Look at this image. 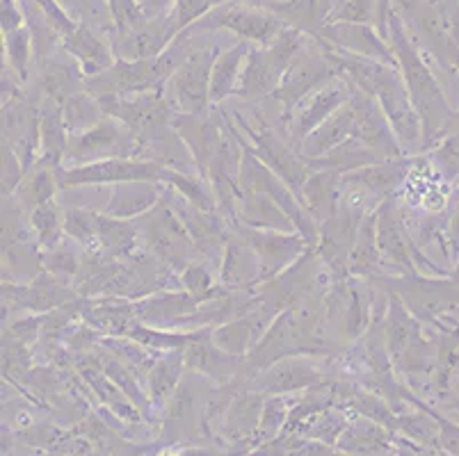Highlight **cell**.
<instances>
[{
  "mask_svg": "<svg viewBox=\"0 0 459 456\" xmlns=\"http://www.w3.org/2000/svg\"><path fill=\"white\" fill-rule=\"evenodd\" d=\"M389 44L398 60V69L404 78L409 96H411V103L423 121V144H428L446 121V99L434 81L429 66L419 56L414 41L409 39L407 28L395 7L389 19Z\"/></svg>",
  "mask_w": 459,
  "mask_h": 456,
  "instance_id": "cell-1",
  "label": "cell"
},
{
  "mask_svg": "<svg viewBox=\"0 0 459 456\" xmlns=\"http://www.w3.org/2000/svg\"><path fill=\"white\" fill-rule=\"evenodd\" d=\"M186 30H190L192 35V48L172 73V78L167 81L165 96L177 108L178 115H208V106L212 103V65L224 48L220 41L212 39L215 30H204L197 25H190Z\"/></svg>",
  "mask_w": 459,
  "mask_h": 456,
  "instance_id": "cell-2",
  "label": "cell"
},
{
  "mask_svg": "<svg viewBox=\"0 0 459 456\" xmlns=\"http://www.w3.org/2000/svg\"><path fill=\"white\" fill-rule=\"evenodd\" d=\"M308 39L311 37L304 32L286 28L273 44L252 46L240 82H238L236 99L249 100V103L270 99L277 91L290 62L308 44Z\"/></svg>",
  "mask_w": 459,
  "mask_h": 456,
  "instance_id": "cell-3",
  "label": "cell"
},
{
  "mask_svg": "<svg viewBox=\"0 0 459 456\" xmlns=\"http://www.w3.org/2000/svg\"><path fill=\"white\" fill-rule=\"evenodd\" d=\"M135 226L140 231L142 246L169 270H186L192 262V256L197 254V246L192 242L183 221L174 212V208L169 206V201L165 199V192H162L160 203L153 211L137 217Z\"/></svg>",
  "mask_w": 459,
  "mask_h": 456,
  "instance_id": "cell-4",
  "label": "cell"
},
{
  "mask_svg": "<svg viewBox=\"0 0 459 456\" xmlns=\"http://www.w3.org/2000/svg\"><path fill=\"white\" fill-rule=\"evenodd\" d=\"M333 78H338L336 69L329 62V57L325 56L320 41L311 37L308 44L290 62L281 82H279L277 91L268 100H273V103L281 108V116L286 121L304 99H308L313 91H318L320 87L332 82Z\"/></svg>",
  "mask_w": 459,
  "mask_h": 456,
  "instance_id": "cell-5",
  "label": "cell"
},
{
  "mask_svg": "<svg viewBox=\"0 0 459 456\" xmlns=\"http://www.w3.org/2000/svg\"><path fill=\"white\" fill-rule=\"evenodd\" d=\"M99 103H101L103 115L122 121L126 128H131L140 137L142 146L167 131L177 116V108L169 103L165 90L131 96H101Z\"/></svg>",
  "mask_w": 459,
  "mask_h": 456,
  "instance_id": "cell-6",
  "label": "cell"
},
{
  "mask_svg": "<svg viewBox=\"0 0 459 456\" xmlns=\"http://www.w3.org/2000/svg\"><path fill=\"white\" fill-rule=\"evenodd\" d=\"M142 142L122 121L103 116L94 128L71 135L65 162L71 167L91 165V162L115 160V158H140Z\"/></svg>",
  "mask_w": 459,
  "mask_h": 456,
  "instance_id": "cell-7",
  "label": "cell"
},
{
  "mask_svg": "<svg viewBox=\"0 0 459 456\" xmlns=\"http://www.w3.org/2000/svg\"><path fill=\"white\" fill-rule=\"evenodd\" d=\"M238 119H240V116H238ZM238 124H240V131H243L249 140V144L245 140L243 144L252 151L254 156H256L263 165L268 167V169H273L274 174L298 194V192L302 190L304 183H307L308 176L316 171L311 167V162H308L290 142L283 140L281 135H277V133H274L273 128H268L265 124L249 125L247 121L243 119L238 121Z\"/></svg>",
  "mask_w": 459,
  "mask_h": 456,
  "instance_id": "cell-8",
  "label": "cell"
},
{
  "mask_svg": "<svg viewBox=\"0 0 459 456\" xmlns=\"http://www.w3.org/2000/svg\"><path fill=\"white\" fill-rule=\"evenodd\" d=\"M195 25L204 30H227L240 37V41L254 46L273 44L288 28L265 5H245V3H222Z\"/></svg>",
  "mask_w": 459,
  "mask_h": 456,
  "instance_id": "cell-9",
  "label": "cell"
},
{
  "mask_svg": "<svg viewBox=\"0 0 459 456\" xmlns=\"http://www.w3.org/2000/svg\"><path fill=\"white\" fill-rule=\"evenodd\" d=\"M165 167L142 158H115V160L91 162L82 167H57L60 190L78 185H117L128 181H156L162 183Z\"/></svg>",
  "mask_w": 459,
  "mask_h": 456,
  "instance_id": "cell-10",
  "label": "cell"
},
{
  "mask_svg": "<svg viewBox=\"0 0 459 456\" xmlns=\"http://www.w3.org/2000/svg\"><path fill=\"white\" fill-rule=\"evenodd\" d=\"M366 215H368V211L364 206H357V203H350V201L343 199L341 211L332 219L320 224L316 254L323 261V265H327V270L332 271L336 281L350 276V256H352L359 226H361Z\"/></svg>",
  "mask_w": 459,
  "mask_h": 456,
  "instance_id": "cell-11",
  "label": "cell"
},
{
  "mask_svg": "<svg viewBox=\"0 0 459 456\" xmlns=\"http://www.w3.org/2000/svg\"><path fill=\"white\" fill-rule=\"evenodd\" d=\"M231 231H236L258 254L263 267V283L277 279L311 251L308 242L299 233L261 231V228H249L243 224L231 226Z\"/></svg>",
  "mask_w": 459,
  "mask_h": 456,
  "instance_id": "cell-12",
  "label": "cell"
},
{
  "mask_svg": "<svg viewBox=\"0 0 459 456\" xmlns=\"http://www.w3.org/2000/svg\"><path fill=\"white\" fill-rule=\"evenodd\" d=\"M325 320L327 329H333L338 338L354 340L370 326V304L364 288L354 279H338L325 299Z\"/></svg>",
  "mask_w": 459,
  "mask_h": 456,
  "instance_id": "cell-13",
  "label": "cell"
},
{
  "mask_svg": "<svg viewBox=\"0 0 459 456\" xmlns=\"http://www.w3.org/2000/svg\"><path fill=\"white\" fill-rule=\"evenodd\" d=\"M350 115H352V137L375 149L384 160L404 158V151L391 128L389 119L384 115L377 99L368 96L359 87H354L348 100Z\"/></svg>",
  "mask_w": 459,
  "mask_h": 456,
  "instance_id": "cell-14",
  "label": "cell"
},
{
  "mask_svg": "<svg viewBox=\"0 0 459 456\" xmlns=\"http://www.w3.org/2000/svg\"><path fill=\"white\" fill-rule=\"evenodd\" d=\"M354 85L345 78H333L332 82H327L325 87H320L318 91H313L308 99H304L298 108L293 110V115L288 116L283 124H286V133L290 137V144L299 151L302 142L311 135L316 128H318L323 121H327L329 116L336 110L345 106L352 96Z\"/></svg>",
  "mask_w": 459,
  "mask_h": 456,
  "instance_id": "cell-15",
  "label": "cell"
},
{
  "mask_svg": "<svg viewBox=\"0 0 459 456\" xmlns=\"http://www.w3.org/2000/svg\"><path fill=\"white\" fill-rule=\"evenodd\" d=\"M375 99H377L384 115L389 119L391 128H394L395 137H398L400 146H403L404 156H407V151L419 149L420 142H423V121H420L419 112H416L414 103H411V96H409L400 69H395L389 75V81L379 87Z\"/></svg>",
  "mask_w": 459,
  "mask_h": 456,
  "instance_id": "cell-16",
  "label": "cell"
},
{
  "mask_svg": "<svg viewBox=\"0 0 459 456\" xmlns=\"http://www.w3.org/2000/svg\"><path fill=\"white\" fill-rule=\"evenodd\" d=\"M377 245L382 262H391V270L403 276H407V271L416 274L414 258H419V249L409 242L407 221L400 215L394 196L377 206Z\"/></svg>",
  "mask_w": 459,
  "mask_h": 456,
  "instance_id": "cell-17",
  "label": "cell"
},
{
  "mask_svg": "<svg viewBox=\"0 0 459 456\" xmlns=\"http://www.w3.org/2000/svg\"><path fill=\"white\" fill-rule=\"evenodd\" d=\"M316 39L327 41V44L336 46L341 50H348L354 56L370 57V60H379L384 65L398 66V60L394 56V48L382 35L377 32L375 25L368 23H329L318 32Z\"/></svg>",
  "mask_w": 459,
  "mask_h": 456,
  "instance_id": "cell-18",
  "label": "cell"
},
{
  "mask_svg": "<svg viewBox=\"0 0 459 456\" xmlns=\"http://www.w3.org/2000/svg\"><path fill=\"white\" fill-rule=\"evenodd\" d=\"M202 306L190 292H162V295L147 297V299H140L137 304H133V311L140 324L152 326V329H174V326H181L192 313H197V308Z\"/></svg>",
  "mask_w": 459,
  "mask_h": 456,
  "instance_id": "cell-19",
  "label": "cell"
},
{
  "mask_svg": "<svg viewBox=\"0 0 459 456\" xmlns=\"http://www.w3.org/2000/svg\"><path fill=\"white\" fill-rule=\"evenodd\" d=\"M220 265V281L227 290H252L263 283L261 258L236 231L229 236Z\"/></svg>",
  "mask_w": 459,
  "mask_h": 456,
  "instance_id": "cell-20",
  "label": "cell"
},
{
  "mask_svg": "<svg viewBox=\"0 0 459 456\" xmlns=\"http://www.w3.org/2000/svg\"><path fill=\"white\" fill-rule=\"evenodd\" d=\"M299 201H302L304 211L318 221L325 224L332 219L343 203V174H338L333 169H318L313 171L298 192Z\"/></svg>",
  "mask_w": 459,
  "mask_h": 456,
  "instance_id": "cell-21",
  "label": "cell"
},
{
  "mask_svg": "<svg viewBox=\"0 0 459 456\" xmlns=\"http://www.w3.org/2000/svg\"><path fill=\"white\" fill-rule=\"evenodd\" d=\"M165 183L156 181H128L112 185L110 201L103 212L115 219H137L160 203Z\"/></svg>",
  "mask_w": 459,
  "mask_h": 456,
  "instance_id": "cell-22",
  "label": "cell"
},
{
  "mask_svg": "<svg viewBox=\"0 0 459 456\" xmlns=\"http://www.w3.org/2000/svg\"><path fill=\"white\" fill-rule=\"evenodd\" d=\"M78 292L69 290L66 283L56 279L53 274H39L30 286H3V297L16 306L30 308V311L44 313L56 306H65L66 301L76 299Z\"/></svg>",
  "mask_w": 459,
  "mask_h": 456,
  "instance_id": "cell-23",
  "label": "cell"
},
{
  "mask_svg": "<svg viewBox=\"0 0 459 456\" xmlns=\"http://www.w3.org/2000/svg\"><path fill=\"white\" fill-rule=\"evenodd\" d=\"M62 41H65L66 53L74 56V60L81 65L85 78L103 73V71L110 69L117 62L112 46H108L101 37L94 35L91 25L85 23V21H78L74 32L69 37H65Z\"/></svg>",
  "mask_w": 459,
  "mask_h": 456,
  "instance_id": "cell-24",
  "label": "cell"
},
{
  "mask_svg": "<svg viewBox=\"0 0 459 456\" xmlns=\"http://www.w3.org/2000/svg\"><path fill=\"white\" fill-rule=\"evenodd\" d=\"M236 224L249 226V228H261V231L295 233L293 221L288 219L286 212L268 194L256 190H243V194L238 199Z\"/></svg>",
  "mask_w": 459,
  "mask_h": 456,
  "instance_id": "cell-25",
  "label": "cell"
},
{
  "mask_svg": "<svg viewBox=\"0 0 459 456\" xmlns=\"http://www.w3.org/2000/svg\"><path fill=\"white\" fill-rule=\"evenodd\" d=\"M265 7L274 12L288 28H295L308 37H318L332 19L333 0H270Z\"/></svg>",
  "mask_w": 459,
  "mask_h": 456,
  "instance_id": "cell-26",
  "label": "cell"
},
{
  "mask_svg": "<svg viewBox=\"0 0 459 456\" xmlns=\"http://www.w3.org/2000/svg\"><path fill=\"white\" fill-rule=\"evenodd\" d=\"M409 174V160L407 158H394V160H382L377 165L364 167V169L352 171V174L343 176L345 185L359 187L366 194L384 196L389 199L394 192L407 181Z\"/></svg>",
  "mask_w": 459,
  "mask_h": 456,
  "instance_id": "cell-27",
  "label": "cell"
},
{
  "mask_svg": "<svg viewBox=\"0 0 459 456\" xmlns=\"http://www.w3.org/2000/svg\"><path fill=\"white\" fill-rule=\"evenodd\" d=\"M249 50H252V46L247 41H238V44H231L220 53L211 73L212 103H222V100L236 96L238 82H240V75H243Z\"/></svg>",
  "mask_w": 459,
  "mask_h": 456,
  "instance_id": "cell-28",
  "label": "cell"
},
{
  "mask_svg": "<svg viewBox=\"0 0 459 456\" xmlns=\"http://www.w3.org/2000/svg\"><path fill=\"white\" fill-rule=\"evenodd\" d=\"M39 131H41V162L60 167L65 162L69 133L62 119V106L51 99H44L39 106ZM37 160V162H39Z\"/></svg>",
  "mask_w": 459,
  "mask_h": 456,
  "instance_id": "cell-29",
  "label": "cell"
},
{
  "mask_svg": "<svg viewBox=\"0 0 459 456\" xmlns=\"http://www.w3.org/2000/svg\"><path fill=\"white\" fill-rule=\"evenodd\" d=\"M382 271V254H379L377 245V211H373L364 217V221L359 226L352 256H350V276H354V279H373Z\"/></svg>",
  "mask_w": 459,
  "mask_h": 456,
  "instance_id": "cell-30",
  "label": "cell"
},
{
  "mask_svg": "<svg viewBox=\"0 0 459 456\" xmlns=\"http://www.w3.org/2000/svg\"><path fill=\"white\" fill-rule=\"evenodd\" d=\"M348 137H352V115H350V108L348 103H345L341 110L333 112L327 121H323V124L302 142L299 153H302L307 160H320L323 156H327L329 151L336 149L338 144H343Z\"/></svg>",
  "mask_w": 459,
  "mask_h": 456,
  "instance_id": "cell-31",
  "label": "cell"
},
{
  "mask_svg": "<svg viewBox=\"0 0 459 456\" xmlns=\"http://www.w3.org/2000/svg\"><path fill=\"white\" fill-rule=\"evenodd\" d=\"M384 158L379 156L377 151L370 149L364 142L354 140V137H348L343 144H338L336 149H332L327 156H323L320 160H308L316 171L318 169H333L338 174H352V171L364 169V167L377 165Z\"/></svg>",
  "mask_w": 459,
  "mask_h": 456,
  "instance_id": "cell-32",
  "label": "cell"
},
{
  "mask_svg": "<svg viewBox=\"0 0 459 456\" xmlns=\"http://www.w3.org/2000/svg\"><path fill=\"white\" fill-rule=\"evenodd\" d=\"M384 326H386V342H389V354L400 361L409 351V347L416 345V338H419V331H416V322L411 320L407 311V304L403 301V297L391 292L389 304H386V320H384Z\"/></svg>",
  "mask_w": 459,
  "mask_h": 456,
  "instance_id": "cell-33",
  "label": "cell"
},
{
  "mask_svg": "<svg viewBox=\"0 0 459 456\" xmlns=\"http://www.w3.org/2000/svg\"><path fill=\"white\" fill-rule=\"evenodd\" d=\"M318 379V367H313L307 358L288 357L273 363V367L263 374V379H258V383L270 391H295V388L308 386Z\"/></svg>",
  "mask_w": 459,
  "mask_h": 456,
  "instance_id": "cell-34",
  "label": "cell"
},
{
  "mask_svg": "<svg viewBox=\"0 0 459 456\" xmlns=\"http://www.w3.org/2000/svg\"><path fill=\"white\" fill-rule=\"evenodd\" d=\"M57 190H60V183H57V167L46 165V162L39 160L26 174L23 183H21L19 190H16V196H19L21 206L30 208L32 212L35 208L53 201Z\"/></svg>",
  "mask_w": 459,
  "mask_h": 456,
  "instance_id": "cell-35",
  "label": "cell"
},
{
  "mask_svg": "<svg viewBox=\"0 0 459 456\" xmlns=\"http://www.w3.org/2000/svg\"><path fill=\"white\" fill-rule=\"evenodd\" d=\"M103 110L99 99L87 91H81V94L71 96L66 103H62V119H65L66 133L71 135H81V133L94 128L99 121L103 119Z\"/></svg>",
  "mask_w": 459,
  "mask_h": 456,
  "instance_id": "cell-36",
  "label": "cell"
},
{
  "mask_svg": "<svg viewBox=\"0 0 459 456\" xmlns=\"http://www.w3.org/2000/svg\"><path fill=\"white\" fill-rule=\"evenodd\" d=\"M62 208L57 206L56 201H48L44 206L35 208L30 212V226L35 231L37 240H39L41 249L51 251L56 249L62 242V233L65 231V212H60Z\"/></svg>",
  "mask_w": 459,
  "mask_h": 456,
  "instance_id": "cell-37",
  "label": "cell"
},
{
  "mask_svg": "<svg viewBox=\"0 0 459 456\" xmlns=\"http://www.w3.org/2000/svg\"><path fill=\"white\" fill-rule=\"evenodd\" d=\"M3 41H5L7 69H10L19 81H26L28 62H30V50H32L30 28L23 25V28H19V30L7 32V35H3Z\"/></svg>",
  "mask_w": 459,
  "mask_h": 456,
  "instance_id": "cell-38",
  "label": "cell"
},
{
  "mask_svg": "<svg viewBox=\"0 0 459 456\" xmlns=\"http://www.w3.org/2000/svg\"><path fill=\"white\" fill-rule=\"evenodd\" d=\"M181 283H183V288H186V292H190V295L195 297L199 304H206V301L217 299V297L227 290V288H222V290H220V288H217V283L212 281V276H211V271H208V267L204 265V262H197V261H192L190 265L183 270Z\"/></svg>",
  "mask_w": 459,
  "mask_h": 456,
  "instance_id": "cell-39",
  "label": "cell"
},
{
  "mask_svg": "<svg viewBox=\"0 0 459 456\" xmlns=\"http://www.w3.org/2000/svg\"><path fill=\"white\" fill-rule=\"evenodd\" d=\"M377 7L379 0H333V12L329 23L375 25V21H377Z\"/></svg>",
  "mask_w": 459,
  "mask_h": 456,
  "instance_id": "cell-40",
  "label": "cell"
},
{
  "mask_svg": "<svg viewBox=\"0 0 459 456\" xmlns=\"http://www.w3.org/2000/svg\"><path fill=\"white\" fill-rule=\"evenodd\" d=\"M41 262L46 265L48 274L60 279L62 283H65V279H71V276L76 279L78 270H81V258H78L76 251L65 246L62 242L56 246V249L44 251V254H41Z\"/></svg>",
  "mask_w": 459,
  "mask_h": 456,
  "instance_id": "cell-41",
  "label": "cell"
},
{
  "mask_svg": "<svg viewBox=\"0 0 459 456\" xmlns=\"http://www.w3.org/2000/svg\"><path fill=\"white\" fill-rule=\"evenodd\" d=\"M227 0H174L172 16L177 30L183 32L186 28L195 25L197 21H202L208 12H212L215 7H220Z\"/></svg>",
  "mask_w": 459,
  "mask_h": 456,
  "instance_id": "cell-42",
  "label": "cell"
},
{
  "mask_svg": "<svg viewBox=\"0 0 459 456\" xmlns=\"http://www.w3.org/2000/svg\"><path fill=\"white\" fill-rule=\"evenodd\" d=\"M186 354L181 351H167L165 358L153 366L152 370V386L156 391V395H167V392L172 391L174 382L178 379V372H181V363Z\"/></svg>",
  "mask_w": 459,
  "mask_h": 456,
  "instance_id": "cell-43",
  "label": "cell"
},
{
  "mask_svg": "<svg viewBox=\"0 0 459 456\" xmlns=\"http://www.w3.org/2000/svg\"><path fill=\"white\" fill-rule=\"evenodd\" d=\"M26 25V12L19 10L16 0H3V35L14 32Z\"/></svg>",
  "mask_w": 459,
  "mask_h": 456,
  "instance_id": "cell-44",
  "label": "cell"
},
{
  "mask_svg": "<svg viewBox=\"0 0 459 456\" xmlns=\"http://www.w3.org/2000/svg\"><path fill=\"white\" fill-rule=\"evenodd\" d=\"M140 10L149 16V19H158V16H167L174 7V0H135Z\"/></svg>",
  "mask_w": 459,
  "mask_h": 456,
  "instance_id": "cell-45",
  "label": "cell"
},
{
  "mask_svg": "<svg viewBox=\"0 0 459 456\" xmlns=\"http://www.w3.org/2000/svg\"><path fill=\"white\" fill-rule=\"evenodd\" d=\"M227 3H245V5H265L268 0H227Z\"/></svg>",
  "mask_w": 459,
  "mask_h": 456,
  "instance_id": "cell-46",
  "label": "cell"
},
{
  "mask_svg": "<svg viewBox=\"0 0 459 456\" xmlns=\"http://www.w3.org/2000/svg\"><path fill=\"white\" fill-rule=\"evenodd\" d=\"M268 3H270V0H268Z\"/></svg>",
  "mask_w": 459,
  "mask_h": 456,
  "instance_id": "cell-47",
  "label": "cell"
}]
</instances>
